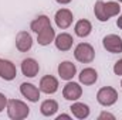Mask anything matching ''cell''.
Listing matches in <instances>:
<instances>
[{"label": "cell", "instance_id": "1", "mask_svg": "<svg viewBox=\"0 0 122 120\" xmlns=\"http://www.w3.org/2000/svg\"><path fill=\"white\" fill-rule=\"evenodd\" d=\"M29 113H30V107L24 102L19 99H10L7 102V115L10 119L23 120L29 116Z\"/></svg>", "mask_w": 122, "mask_h": 120}, {"label": "cell", "instance_id": "2", "mask_svg": "<svg viewBox=\"0 0 122 120\" xmlns=\"http://www.w3.org/2000/svg\"><path fill=\"white\" fill-rule=\"evenodd\" d=\"M74 57L78 62H82V64H90L94 61L95 58V50L91 44L88 42H81L75 47L74 50Z\"/></svg>", "mask_w": 122, "mask_h": 120}, {"label": "cell", "instance_id": "3", "mask_svg": "<svg viewBox=\"0 0 122 120\" xmlns=\"http://www.w3.org/2000/svg\"><path fill=\"white\" fill-rule=\"evenodd\" d=\"M97 100L102 106H112L118 100V92L111 86H104V88H101L98 90Z\"/></svg>", "mask_w": 122, "mask_h": 120}, {"label": "cell", "instance_id": "4", "mask_svg": "<svg viewBox=\"0 0 122 120\" xmlns=\"http://www.w3.org/2000/svg\"><path fill=\"white\" fill-rule=\"evenodd\" d=\"M102 45L108 52L112 54H121L122 52V40L117 34H108L102 40Z\"/></svg>", "mask_w": 122, "mask_h": 120}, {"label": "cell", "instance_id": "5", "mask_svg": "<svg viewBox=\"0 0 122 120\" xmlns=\"http://www.w3.org/2000/svg\"><path fill=\"white\" fill-rule=\"evenodd\" d=\"M54 20H56V24H57L58 28L65 30V28H68V27L72 24L74 16H72V13H71L68 9H60V10L56 13Z\"/></svg>", "mask_w": 122, "mask_h": 120}, {"label": "cell", "instance_id": "6", "mask_svg": "<svg viewBox=\"0 0 122 120\" xmlns=\"http://www.w3.org/2000/svg\"><path fill=\"white\" fill-rule=\"evenodd\" d=\"M17 75L14 64L9 60H0V78L4 81H13Z\"/></svg>", "mask_w": 122, "mask_h": 120}, {"label": "cell", "instance_id": "7", "mask_svg": "<svg viewBox=\"0 0 122 120\" xmlns=\"http://www.w3.org/2000/svg\"><path fill=\"white\" fill-rule=\"evenodd\" d=\"M40 92H44L47 95H53L58 90V81L53 75H46L40 81Z\"/></svg>", "mask_w": 122, "mask_h": 120}, {"label": "cell", "instance_id": "8", "mask_svg": "<svg viewBox=\"0 0 122 120\" xmlns=\"http://www.w3.org/2000/svg\"><path fill=\"white\" fill-rule=\"evenodd\" d=\"M81 95H82V88L77 82H68L62 89V96L67 100H78Z\"/></svg>", "mask_w": 122, "mask_h": 120}, {"label": "cell", "instance_id": "9", "mask_svg": "<svg viewBox=\"0 0 122 120\" xmlns=\"http://www.w3.org/2000/svg\"><path fill=\"white\" fill-rule=\"evenodd\" d=\"M33 47V38L27 31H20L16 35V48L20 52H27Z\"/></svg>", "mask_w": 122, "mask_h": 120}, {"label": "cell", "instance_id": "10", "mask_svg": "<svg viewBox=\"0 0 122 120\" xmlns=\"http://www.w3.org/2000/svg\"><path fill=\"white\" fill-rule=\"evenodd\" d=\"M77 74V66L70 61H62L58 65V75L64 81H71Z\"/></svg>", "mask_w": 122, "mask_h": 120}, {"label": "cell", "instance_id": "11", "mask_svg": "<svg viewBox=\"0 0 122 120\" xmlns=\"http://www.w3.org/2000/svg\"><path fill=\"white\" fill-rule=\"evenodd\" d=\"M40 71V65L34 58H26L21 62V72L27 78H34Z\"/></svg>", "mask_w": 122, "mask_h": 120}, {"label": "cell", "instance_id": "12", "mask_svg": "<svg viewBox=\"0 0 122 120\" xmlns=\"http://www.w3.org/2000/svg\"><path fill=\"white\" fill-rule=\"evenodd\" d=\"M20 92L30 102H38V99H40V88L34 86L33 83H27V82L21 83L20 85Z\"/></svg>", "mask_w": 122, "mask_h": 120}, {"label": "cell", "instance_id": "13", "mask_svg": "<svg viewBox=\"0 0 122 120\" xmlns=\"http://www.w3.org/2000/svg\"><path fill=\"white\" fill-rule=\"evenodd\" d=\"M54 42H56L57 50H60V51H70L71 47H72L74 40H72V35H70L68 32H61V34H58L54 38Z\"/></svg>", "mask_w": 122, "mask_h": 120}, {"label": "cell", "instance_id": "14", "mask_svg": "<svg viewBox=\"0 0 122 120\" xmlns=\"http://www.w3.org/2000/svg\"><path fill=\"white\" fill-rule=\"evenodd\" d=\"M78 78H80V82H81L82 85L90 86V85H94V83L97 82V79H98V72H97L94 68H84V69L80 72Z\"/></svg>", "mask_w": 122, "mask_h": 120}, {"label": "cell", "instance_id": "15", "mask_svg": "<svg viewBox=\"0 0 122 120\" xmlns=\"http://www.w3.org/2000/svg\"><path fill=\"white\" fill-rule=\"evenodd\" d=\"M54 38H56V31H54V28L51 26L50 27H46L44 30H41L37 34V42L40 45H43V47L50 45L54 41Z\"/></svg>", "mask_w": 122, "mask_h": 120}, {"label": "cell", "instance_id": "16", "mask_svg": "<svg viewBox=\"0 0 122 120\" xmlns=\"http://www.w3.org/2000/svg\"><path fill=\"white\" fill-rule=\"evenodd\" d=\"M70 110L71 113L77 117V119H87L90 116V107L88 105L85 103H81V102H75L70 106Z\"/></svg>", "mask_w": 122, "mask_h": 120}, {"label": "cell", "instance_id": "17", "mask_svg": "<svg viewBox=\"0 0 122 120\" xmlns=\"http://www.w3.org/2000/svg\"><path fill=\"white\" fill-rule=\"evenodd\" d=\"M57 110H58V103H57L54 99H47V100H44V102L41 103V106H40L41 115H43V116H47V117L54 116V115L57 113Z\"/></svg>", "mask_w": 122, "mask_h": 120}, {"label": "cell", "instance_id": "18", "mask_svg": "<svg viewBox=\"0 0 122 120\" xmlns=\"http://www.w3.org/2000/svg\"><path fill=\"white\" fill-rule=\"evenodd\" d=\"M74 30H75V34H77L78 37L84 38V37H88V35L91 34L92 24L88 21V20L82 18V20L77 21V24H75V28H74Z\"/></svg>", "mask_w": 122, "mask_h": 120}, {"label": "cell", "instance_id": "19", "mask_svg": "<svg viewBox=\"0 0 122 120\" xmlns=\"http://www.w3.org/2000/svg\"><path fill=\"white\" fill-rule=\"evenodd\" d=\"M51 26V23H50V18L47 17V16H38L37 18H34L33 21H31L30 24V28L34 32H40L41 30H44L46 27H50Z\"/></svg>", "mask_w": 122, "mask_h": 120}, {"label": "cell", "instance_id": "20", "mask_svg": "<svg viewBox=\"0 0 122 120\" xmlns=\"http://www.w3.org/2000/svg\"><path fill=\"white\" fill-rule=\"evenodd\" d=\"M104 9H105V14H107L108 18H111L114 16H118L121 13L119 1H107V3H104Z\"/></svg>", "mask_w": 122, "mask_h": 120}, {"label": "cell", "instance_id": "21", "mask_svg": "<svg viewBox=\"0 0 122 120\" xmlns=\"http://www.w3.org/2000/svg\"><path fill=\"white\" fill-rule=\"evenodd\" d=\"M94 13H95V17L99 20V21H108L109 18L107 17V14H105V9H104V1L102 0H98L97 3H95V6H94Z\"/></svg>", "mask_w": 122, "mask_h": 120}, {"label": "cell", "instance_id": "22", "mask_svg": "<svg viewBox=\"0 0 122 120\" xmlns=\"http://www.w3.org/2000/svg\"><path fill=\"white\" fill-rule=\"evenodd\" d=\"M7 102H9V99H7L3 93H0V113H1L4 109H7Z\"/></svg>", "mask_w": 122, "mask_h": 120}, {"label": "cell", "instance_id": "23", "mask_svg": "<svg viewBox=\"0 0 122 120\" xmlns=\"http://www.w3.org/2000/svg\"><path fill=\"white\" fill-rule=\"evenodd\" d=\"M114 74L122 76V60H119V61L115 62V65H114Z\"/></svg>", "mask_w": 122, "mask_h": 120}, {"label": "cell", "instance_id": "24", "mask_svg": "<svg viewBox=\"0 0 122 120\" xmlns=\"http://www.w3.org/2000/svg\"><path fill=\"white\" fill-rule=\"evenodd\" d=\"M104 119H109V120H115V116L108 113V112H102L99 116H98V120H104Z\"/></svg>", "mask_w": 122, "mask_h": 120}, {"label": "cell", "instance_id": "25", "mask_svg": "<svg viewBox=\"0 0 122 120\" xmlns=\"http://www.w3.org/2000/svg\"><path fill=\"white\" fill-rule=\"evenodd\" d=\"M117 26L122 30V16H121V17H118V20H117Z\"/></svg>", "mask_w": 122, "mask_h": 120}, {"label": "cell", "instance_id": "26", "mask_svg": "<svg viewBox=\"0 0 122 120\" xmlns=\"http://www.w3.org/2000/svg\"><path fill=\"white\" fill-rule=\"evenodd\" d=\"M61 119H71L68 115H60V116H57V120H61Z\"/></svg>", "mask_w": 122, "mask_h": 120}, {"label": "cell", "instance_id": "27", "mask_svg": "<svg viewBox=\"0 0 122 120\" xmlns=\"http://www.w3.org/2000/svg\"><path fill=\"white\" fill-rule=\"evenodd\" d=\"M57 3H60V4H68V3H71V0H56Z\"/></svg>", "mask_w": 122, "mask_h": 120}, {"label": "cell", "instance_id": "28", "mask_svg": "<svg viewBox=\"0 0 122 120\" xmlns=\"http://www.w3.org/2000/svg\"><path fill=\"white\" fill-rule=\"evenodd\" d=\"M118 1H121V3H122V0H118Z\"/></svg>", "mask_w": 122, "mask_h": 120}, {"label": "cell", "instance_id": "29", "mask_svg": "<svg viewBox=\"0 0 122 120\" xmlns=\"http://www.w3.org/2000/svg\"><path fill=\"white\" fill-rule=\"evenodd\" d=\"M121 86H122V81H121Z\"/></svg>", "mask_w": 122, "mask_h": 120}]
</instances>
